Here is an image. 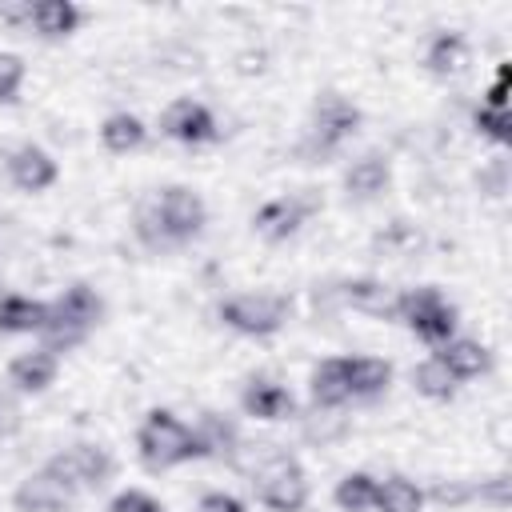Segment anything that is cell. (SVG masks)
<instances>
[{"mask_svg": "<svg viewBox=\"0 0 512 512\" xmlns=\"http://www.w3.org/2000/svg\"><path fill=\"white\" fill-rule=\"evenodd\" d=\"M360 124H364V112L348 96H340L336 88H324L316 96V104H312L308 128H304V136L296 144V156L304 164H324L328 156H336L360 132Z\"/></svg>", "mask_w": 512, "mask_h": 512, "instance_id": "1", "label": "cell"}, {"mask_svg": "<svg viewBox=\"0 0 512 512\" xmlns=\"http://www.w3.org/2000/svg\"><path fill=\"white\" fill-rule=\"evenodd\" d=\"M136 452H140V464L148 472H168V468H180L188 460H208L192 424H184L168 408H152L144 416V424L136 428Z\"/></svg>", "mask_w": 512, "mask_h": 512, "instance_id": "2", "label": "cell"}, {"mask_svg": "<svg viewBox=\"0 0 512 512\" xmlns=\"http://www.w3.org/2000/svg\"><path fill=\"white\" fill-rule=\"evenodd\" d=\"M104 320V300H100V292L92 288V284H72V288H64L52 304H48V324H44V332H40V348H48V352H68V348H76L96 324Z\"/></svg>", "mask_w": 512, "mask_h": 512, "instance_id": "3", "label": "cell"}, {"mask_svg": "<svg viewBox=\"0 0 512 512\" xmlns=\"http://www.w3.org/2000/svg\"><path fill=\"white\" fill-rule=\"evenodd\" d=\"M392 320H400L416 340H424L428 348H440L456 336L460 328V308L444 300V292L436 284H420V288H404L392 300Z\"/></svg>", "mask_w": 512, "mask_h": 512, "instance_id": "4", "label": "cell"}, {"mask_svg": "<svg viewBox=\"0 0 512 512\" xmlns=\"http://www.w3.org/2000/svg\"><path fill=\"white\" fill-rule=\"evenodd\" d=\"M256 448H260V456L252 464V488H256L260 504L272 512H304L312 488H308L300 460L280 452L276 444H256Z\"/></svg>", "mask_w": 512, "mask_h": 512, "instance_id": "5", "label": "cell"}, {"mask_svg": "<svg viewBox=\"0 0 512 512\" xmlns=\"http://www.w3.org/2000/svg\"><path fill=\"white\" fill-rule=\"evenodd\" d=\"M152 208H156V220H160V232L168 240V248H180L188 240H196L208 224V204L196 188L188 184H168L152 196Z\"/></svg>", "mask_w": 512, "mask_h": 512, "instance_id": "6", "label": "cell"}, {"mask_svg": "<svg viewBox=\"0 0 512 512\" xmlns=\"http://www.w3.org/2000/svg\"><path fill=\"white\" fill-rule=\"evenodd\" d=\"M288 312H292L288 296H276V292H240L220 300L216 308V316L240 336H272L284 328Z\"/></svg>", "mask_w": 512, "mask_h": 512, "instance_id": "7", "label": "cell"}, {"mask_svg": "<svg viewBox=\"0 0 512 512\" xmlns=\"http://www.w3.org/2000/svg\"><path fill=\"white\" fill-rule=\"evenodd\" d=\"M320 208H324V200H320L316 188H304V192H292V196H272V200H264V204L252 212V228H256L260 240L284 244V240H292Z\"/></svg>", "mask_w": 512, "mask_h": 512, "instance_id": "8", "label": "cell"}, {"mask_svg": "<svg viewBox=\"0 0 512 512\" xmlns=\"http://www.w3.org/2000/svg\"><path fill=\"white\" fill-rule=\"evenodd\" d=\"M44 472H52L60 484H68V488L80 496V492L104 488V484L112 480V472H116V460H112L108 448H100V444H72V448H64V452H56V456L44 464Z\"/></svg>", "mask_w": 512, "mask_h": 512, "instance_id": "9", "label": "cell"}, {"mask_svg": "<svg viewBox=\"0 0 512 512\" xmlns=\"http://www.w3.org/2000/svg\"><path fill=\"white\" fill-rule=\"evenodd\" d=\"M160 132H164L168 140L184 144V148H200V144H212V140L220 136L212 108L200 104V100H192V96H180V100H172V104L164 108Z\"/></svg>", "mask_w": 512, "mask_h": 512, "instance_id": "10", "label": "cell"}, {"mask_svg": "<svg viewBox=\"0 0 512 512\" xmlns=\"http://www.w3.org/2000/svg\"><path fill=\"white\" fill-rule=\"evenodd\" d=\"M76 504V492L68 484H60L52 472H32L16 484L12 492V508L16 512H72Z\"/></svg>", "mask_w": 512, "mask_h": 512, "instance_id": "11", "label": "cell"}, {"mask_svg": "<svg viewBox=\"0 0 512 512\" xmlns=\"http://www.w3.org/2000/svg\"><path fill=\"white\" fill-rule=\"evenodd\" d=\"M240 408H244V416H252V420L276 424V420H292V416H296V396H292L284 384L268 380V376H252V380L244 384V392H240Z\"/></svg>", "mask_w": 512, "mask_h": 512, "instance_id": "12", "label": "cell"}, {"mask_svg": "<svg viewBox=\"0 0 512 512\" xmlns=\"http://www.w3.org/2000/svg\"><path fill=\"white\" fill-rule=\"evenodd\" d=\"M56 176H60V168H56V160L40 148V144H20L12 156H8V180L20 188V192H48L52 184H56Z\"/></svg>", "mask_w": 512, "mask_h": 512, "instance_id": "13", "label": "cell"}, {"mask_svg": "<svg viewBox=\"0 0 512 512\" xmlns=\"http://www.w3.org/2000/svg\"><path fill=\"white\" fill-rule=\"evenodd\" d=\"M332 292H336V300H340L344 308H356V312L392 320V300H396V292H392L384 280H376V276H352V280H340Z\"/></svg>", "mask_w": 512, "mask_h": 512, "instance_id": "14", "label": "cell"}, {"mask_svg": "<svg viewBox=\"0 0 512 512\" xmlns=\"http://www.w3.org/2000/svg\"><path fill=\"white\" fill-rule=\"evenodd\" d=\"M436 360L452 372V380H456V384H460V380H476V376L492 372V348H488V344H480V340H472V336H452L448 344H440V348H436Z\"/></svg>", "mask_w": 512, "mask_h": 512, "instance_id": "15", "label": "cell"}, {"mask_svg": "<svg viewBox=\"0 0 512 512\" xmlns=\"http://www.w3.org/2000/svg\"><path fill=\"white\" fill-rule=\"evenodd\" d=\"M56 372H60V356L48 352V348H36V352H20L12 364H8V384L16 392H28V396H40L56 384Z\"/></svg>", "mask_w": 512, "mask_h": 512, "instance_id": "16", "label": "cell"}, {"mask_svg": "<svg viewBox=\"0 0 512 512\" xmlns=\"http://www.w3.org/2000/svg\"><path fill=\"white\" fill-rule=\"evenodd\" d=\"M84 24V8L72 0H36L28 4V28L40 40H64Z\"/></svg>", "mask_w": 512, "mask_h": 512, "instance_id": "17", "label": "cell"}, {"mask_svg": "<svg viewBox=\"0 0 512 512\" xmlns=\"http://www.w3.org/2000/svg\"><path fill=\"white\" fill-rule=\"evenodd\" d=\"M344 376L352 400H376L392 384V364L380 356H344Z\"/></svg>", "mask_w": 512, "mask_h": 512, "instance_id": "18", "label": "cell"}, {"mask_svg": "<svg viewBox=\"0 0 512 512\" xmlns=\"http://www.w3.org/2000/svg\"><path fill=\"white\" fill-rule=\"evenodd\" d=\"M48 324V304L32 296H0V336H40Z\"/></svg>", "mask_w": 512, "mask_h": 512, "instance_id": "19", "label": "cell"}, {"mask_svg": "<svg viewBox=\"0 0 512 512\" xmlns=\"http://www.w3.org/2000/svg\"><path fill=\"white\" fill-rule=\"evenodd\" d=\"M468 56H472V48H468L464 32H436L428 40V48H424V68L436 80H452V76H460L468 68Z\"/></svg>", "mask_w": 512, "mask_h": 512, "instance_id": "20", "label": "cell"}, {"mask_svg": "<svg viewBox=\"0 0 512 512\" xmlns=\"http://www.w3.org/2000/svg\"><path fill=\"white\" fill-rule=\"evenodd\" d=\"M388 180H392V168H388V160L380 152H368V156H360V160H352L344 168L348 200H376L388 188Z\"/></svg>", "mask_w": 512, "mask_h": 512, "instance_id": "21", "label": "cell"}, {"mask_svg": "<svg viewBox=\"0 0 512 512\" xmlns=\"http://www.w3.org/2000/svg\"><path fill=\"white\" fill-rule=\"evenodd\" d=\"M308 392H312V404H316V408H328V412L344 408V404L352 400V396H348V376H344V356L320 360V364L312 368V376H308Z\"/></svg>", "mask_w": 512, "mask_h": 512, "instance_id": "22", "label": "cell"}, {"mask_svg": "<svg viewBox=\"0 0 512 512\" xmlns=\"http://www.w3.org/2000/svg\"><path fill=\"white\" fill-rule=\"evenodd\" d=\"M424 488L408 476H384L376 480V500H372V512H424Z\"/></svg>", "mask_w": 512, "mask_h": 512, "instance_id": "23", "label": "cell"}, {"mask_svg": "<svg viewBox=\"0 0 512 512\" xmlns=\"http://www.w3.org/2000/svg\"><path fill=\"white\" fill-rule=\"evenodd\" d=\"M148 140V128L136 112H112L104 124H100V144L112 152V156H128L136 152L140 144Z\"/></svg>", "mask_w": 512, "mask_h": 512, "instance_id": "24", "label": "cell"}, {"mask_svg": "<svg viewBox=\"0 0 512 512\" xmlns=\"http://www.w3.org/2000/svg\"><path fill=\"white\" fill-rule=\"evenodd\" d=\"M192 432L200 436V444H204L208 456H236V444H240L236 424L224 420L220 412H200V420H196Z\"/></svg>", "mask_w": 512, "mask_h": 512, "instance_id": "25", "label": "cell"}, {"mask_svg": "<svg viewBox=\"0 0 512 512\" xmlns=\"http://www.w3.org/2000/svg\"><path fill=\"white\" fill-rule=\"evenodd\" d=\"M412 388L424 396V400H452L456 396V380H452V372L436 360V356H428V360H420L416 368H412Z\"/></svg>", "mask_w": 512, "mask_h": 512, "instance_id": "26", "label": "cell"}, {"mask_svg": "<svg viewBox=\"0 0 512 512\" xmlns=\"http://www.w3.org/2000/svg\"><path fill=\"white\" fill-rule=\"evenodd\" d=\"M332 500H336L340 512H372V500H376V476H372V472H348V476H340Z\"/></svg>", "mask_w": 512, "mask_h": 512, "instance_id": "27", "label": "cell"}, {"mask_svg": "<svg viewBox=\"0 0 512 512\" xmlns=\"http://www.w3.org/2000/svg\"><path fill=\"white\" fill-rule=\"evenodd\" d=\"M424 500H432V504L456 512V508H464V504L476 500V484H472V480H436L432 488H424Z\"/></svg>", "mask_w": 512, "mask_h": 512, "instance_id": "28", "label": "cell"}, {"mask_svg": "<svg viewBox=\"0 0 512 512\" xmlns=\"http://www.w3.org/2000/svg\"><path fill=\"white\" fill-rule=\"evenodd\" d=\"M472 128L484 140H492V144H508L512 140V116L508 112H496V108H484V104L472 112Z\"/></svg>", "mask_w": 512, "mask_h": 512, "instance_id": "29", "label": "cell"}, {"mask_svg": "<svg viewBox=\"0 0 512 512\" xmlns=\"http://www.w3.org/2000/svg\"><path fill=\"white\" fill-rule=\"evenodd\" d=\"M136 240L148 248V252H168V240H164V232H160V220H156V208H152V196L136 208Z\"/></svg>", "mask_w": 512, "mask_h": 512, "instance_id": "30", "label": "cell"}, {"mask_svg": "<svg viewBox=\"0 0 512 512\" xmlns=\"http://www.w3.org/2000/svg\"><path fill=\"white\" fill-rule=\"evenodd\" d=\"M24 60L16 52H0V104H12L20 84H24Z\"/></svg>", "mask_w": 512, "mask_h": 512, "instance_id": "31", "label": "cell"}, {"mask_svg": "<svg viewBox=\"0 0 512 512\" xmlns=\"http://www.w3.org/2000/svg\"><path fill=\"white\" fill-rule=\"evenodd\" d=\"M108 512H164V504L156 496L140 492V488H124L108 500Z\"/></svg>", "mask_w": 512, "mask_h": 512, "instance_id": "32", "label": "cell"}, {"mask_svg": "<svg viewBox=\"0 0 512 512\" xmlns=\"http://www.w3.org/2000/svg\"><path fill=\"white\" fill-rule=\"evenodd\" d=\"M476 500H480V504H492V508H508V500H512V480H508V472L480 480V484H476Z\"/></svg>", "mask_w": 512, "mask_h": 512, "instance_id": "33", "label": "cell"}, {"mask_svg": "<svg viewBox=\"0 0 512 512\" xmlns=\"http://www.w3.org/2000/svg\"><path fill=\"white\" fill-rule=\"evenodd\" d=\"M24 428V408L12 392H0V440H12Z\"/></svg>", "mask_w": 512, "mask_h": 512, "instance_id": "34", "label": "cell"}, {"mask_svg": "<svg viewBox=\"0 0 512 512\" xmlns=\"http://www.w3.org/2000/svg\"><path fill=\"white\" fill-rule=\"evenodd\" d=\"M508 76H512V64H500V68H496V80H492V88L484 92V108L508 112Z\"/></svg>", "mask_w": 512, "mask_h": 512, "instance_id": "35", "label": "cell"}, {"mask_svg": "<svg viewBox=\"0 0 512 512\" xmlns=\"http://www.w3.org/2000/svg\"><path fill=\"white\" fill-rule=\"evenodd\" d=\"M196 512H248V508H244V500L232 496V492H204L200 504H196Z\"/></svg>", "mask_w": 512, "mask_h": 512, "instance_id": "36", "label": "cell"}, {"mask_svg": "<svg viewBox=\"0 0 512 512\" xmlns=\"http://www.w3.org/2000/svg\"><path fill=\"white\" fill-rule=\"evenodd\" d=\"M0 20H4V24H20V28H28V4H0Z\"/></svg>", "mask_w": 512, "mask_h": 512, "instance_id": "37", "label": "cell"}, {"mask_svg": "<svg viewBox=\"0 0 512 512\" xmlns=\"http://www.w3.org/2000/svg\"><path fill=\"white\" fill-rule=\"evenodd\" d=\"M0 296H8V292H4V276H0Z\"/></svg>", "mask_w": 512, "mask_h": 512, "instance_id": "38", "label": "cell"}]
</instances>
